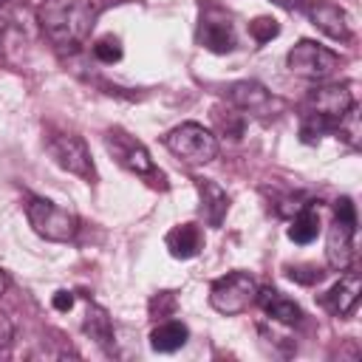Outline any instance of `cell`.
I'll use <instances>...</instances> for the list:
<instances>
[{
	"label": "cell",
	"mask_w": 362,
	"mask_h": 362,
	"mask_svg": "<svg viewBox=\"0 0 362 362\" xmlns=\"http://www.w3.org/2000/svg\"><path fill=\"white\" fill-rule=\"evenodd\" d=\"M37 23L57 51L74 54L93 31L96 6L90 0H42L37 8Z\"/></svg>",
	"instance_id": "cell-1"
},
{
	"label": "cell",
	"mask_w": 362,
	"mask_h": 362,
	"mask_svg": "<svg viewBox=\"0 0 362 362\" xmlns=\"http://www.w3.org/2000/svg\"><path fill=\"white\" fill-rule=\"evenodd\" d=\"M354 235H356V206L351 198L334 201V223L325 240V260L331 269L345 272L354 260Z\"/></svg>",
	"instance_id": "cell-2"
},
{
	"label": "cell",
	"mask_w": 362,
	"mask_h": 362,
	"mask_svg": "<svg viewBox=\"0 0 362 362\" xmlns=\"http://www.w3.org/2000/svg\"><path fill=\"white\" fill-rule=\"evenodd\" d=\"M25 218L28 223L34 226V232L45 240H54V243H65L76 235L79 229V221L71 209L48 201V198H31L25 204Z\"/></svg>",
	"instance_id": "cell-3"
},
{
	"label": "cell",
	"mask_w": 362,
	"mask_h": 362,
	"mask_svg": "<svg viewBox=\"0 0 362 362\" xmlns=\"http://www.w3.org/2000/svg\"><path fill=\"white\" fill-rule=\"evenodd\" d=\"M164 144L173 156L187 164H206L218 156V139L198 122H184L164 136Z\"/></svg>",
	"instance_id": "cell-4"
},
{
	"label": "cell",
	"mask_w": 362,
	"mask_h": 362,
	"mask_svg": "<svg viewBox=\"0 0 362 362\" xmlns=\"http://www.w3.org/2000/svg\"><path fill=\"white\" fill-rule=\"evenodd\" d=\"M255 300H257V283L249 272H229L218 277L209 288V305L226 317L246 311Z\"/></svg>",
	"instance_id": "cell-5"
},
{
	"label": "cell",
	"mask_w": 362,
	"mask_h": 362,
	"mask_svg": "<svg viewBox=\"0 0 362 362\" xmlns=\"http://www.w3.org/2000/svg\"><path fill=\"white\" fill-rule=\"evenodd\" d=\"M45 150L71 175H79L85 181L96 178V170H93V161H90V153H88V144H85L82 136H76V133H51L45 139Z\"/></svg>",
	"instance_id": "cell-6"
},
{
	"label": "cell",
	"mask_w": 362,
	"mask_h": 362,
	"mask_svg": "<svg viewBox=\"0 0 362 362\" xmlns=\"http://www.w3.org/2000/svg\"><path fill=\"white\" fill-rule=\"evenodd\" d=\"M288 71L303 76V79H325L337 71L339 57L328 48H322L314 40H300L291 51H288Z\"/></svg>",
	"instance_id": "cell-7"
},
{
	"label": "cell",
	"mask_w": 362,
	"mask_h": 362,
	"mask_svg": "<svg viewBox=\"0 0 362 362\" xmlns=\"http://www.w3.org/2000/svg\"><path fill=\"white\" fill-rule=\"evenodd\" d=\"M105 147L113 153V158H116L124 170H130V173H136V175H144V178H158V181H164L161 170H156V164H153L150 153L144 150V144L136 141L130 133H124V130H119V127L110 130V133L105 136Z\"/></svg>",
	"instance_id": "cell-8"
},
{
	"label": "cell",
	"mask_w": 362,
	"mask_h": 362,
	"mask_svg": "<svg viewBox=\"0 0 362 362\" xmlns=\"http://www.w3.org/2000/svg\"><path fill=\"white\" fill-rule=\"evenodd\" d=\"M351 105H356L351 85H320V88H311L305 96V116H317L331 127H337L339 116Z\"/></svg>",
	"instance_id": "cell-9"
},
{
	"label": "cell",
	"mask_w": 362,
	"mask_h": 362,
	"mask_svg": "<svg viewBox=\"0 0 362 362\" xmlns=\"http://www.w3.org/2000/svg\"><path fill=\"white\" fill-rule=\"evenodd\" d=\"M198 42L212 54H226L235 48V28L232 20L221 8H209L201 14L198 23Z\"/></svg>",
	"instance_id": "cell-10"
},
{
	"label": "cell",
	"mask_w": 362,
	"mask_h": 362,
	"mask_svg": "<svg viewBox=\"0 0 362 362\" xmlns=\"http://www.w3.org/2000/svg\"><path fill=\"white\" fill-rule=\"evenodd\" d=\"M359 294H362V280H359V274L345 269V274L328 288V294H322L320 303H322L331 314H337V317H348V314L356 308Z\"/></svg>",
	"instance_id": "cell-11"
},
{
	"label": "cell",
	"mask_w": 362,
	"mask_h": 362,
	"mask_svg": "<svg viewBox=\"0 0 362 362\" xmlns=\"http://www.w3.org/2000/svg\"><path fill=\"white\" fill-rule=\"evenodd\" d=\"M308 17H311V23L322 31V34H328L331 40H339V42H348L351 40V23H348V14L337 6V3H314L311 8H308Z\"/></svg>",
	"instance_id": "cell-12"
},
{
	"label": "cell",
	"mask_w": 362,
	"mask_h": 362,
	"mask_svg": "<svg viewBox=\"0 0 362 362\" xmlns=\"http://www.w3.org/2000/svg\"><path fill=\"white\" fill-rule=\"evenodd\" d=\"M255 303H260V308L272 317V320H277V322H283V325H294V322H300V317H303V311H300V305L294 303V300H288L286 294H280L277 288H257V300Z\"/></svg>",
	"instance_id": "cell-13"
},
{
	"label": "cell",
	"mask_w": 362,
	"mask_h": 362,
	"mask_svg": "<svg viewBox=\"0 0 362 362\" xmlns=\"http://www.w3.org/2000/svg\"><path fill=\"white\" fill-rule=\"evenodd\" d=\"M198 192H201V215L209 226H221L229 209V195L221 184L215 181H198Z\"/></svg>",
	"instance_id": "cell-14"
},
{
	"label": "cell",
	"mask_w": 362,
	"mask_h": 362,
	"mask_svg": "<svg viewBox=\"0 0 362 362\" xmlns=\"http://www.w3.org/2000/svg\"><path fill=\"white\" fill-rule=\"evenodd\" d=\"M164 243H167V249H170L173 257L187 260V257H195L201 252L204 238H201V229L195 223H181V226H175V229L167 232Z\"/></svg>",
	"instance_id": "cell-15"
},
{
	"label": "cell",
	"mask_w": 362,
	"mask_h": 362,
	"mask_svg": "<svg viewBox=\"0 0 362 362\" xmlns=\"http://www.w3.org/2000/svg\"><path fill=\"white\" fill-rule=\"evenodd\" d=\"M82 328H85V334H88L96 345H102L105 351H110V345H113V322H110V314H107L102 305L88 303Z\"/></svg>",
	"instance_id": "cell-16"
},
{
	"label": "cell",
	"mask_w": 362,
	"mask_h": 362,
	"mask_svg": "<svg viewBox=\"0 0 362 362\" xmlns=\"http://www.w3.org/2000/svg\"><path fill=\"white\" fill-rule=\"evenodd\" d=\"M187 337H189V331H187L184 322L167 320V322H161V325H156V328L150 331V348L158 351V354H173V351L184 348Z\"/></svg>",
	"instance_id": "cell-17"
},
{
	"label": "cell",
	"mask_w": 362,
	"mask_h": 362,
	"mask_svg": "<svg viewBox=\"0 0 362 362\" xmlns=\"http://www.w3.org/2000/svg\"><path fill=\"white\" fill-rule=\"evenodd\" d=\"M229 102L238 107V110H263L269 105V90L260 85V82H235L229 88Z\"/></svg>",
	"instance_id": "cell-18"
},
{
	"label": "cell",
	"mask_w": 362,
	"mask_h": 362,
	"mask_svg": "<svg viewBox=\"0 0 362 362\" xmlns=\"http://www.w3.org/2000/svg\"><path fill=\"white\" fill-rule=\"evenodd\" d=\"M317 235H320V215H317V209L311 204H303L297 209L291 226H288V238L294 243H311Z\"/></svg>",
	"instance_id": "cell-19"
},
{
	"label": "cell",
	"mask_w": 362,
	"mask_h": 362,
	"mask_svg": "<svg viewBox=\"0 0 362 362\" xmlns=\"http://www.w3.org/2000/svg\"><path fill=\"white\" fill-rule=\"evenodd\" d=\"M23 45H25V34L11 20H0V62L11 65L14 57L23 51Z\"/></svg>",
	"instance_id": "cell-20"
},
{
	"label": "cell",
	"mask_w": 362,
	"mask_h": 362,
	"mask_svg": "<svg viewBox=\"0 0 362 362\" xmlns=\"http://www.w3.org/2000/svg\"><path fill=\"white\" fill-rule=\"evenodd\" d=\"M351 147H359V136H362V127H359V107L356 105H351L342 116H339V122H337V127H334Z\"/></svg>",
	"instance_id": "cell-21"
},
{
	"label": "cell",
	"mask_w": 362,
	"mask_h": 362,
	"mask_svg": "<svg viewBox=\"0 0 362 362\" xmlns=\"http://www.w3.org/2000/svg\"><path fill=\"white\" fill-rule=\"evenodd\" d=\"M93 57L99 59V62H105V65H113V62H119L122 59V45H119V40L116 37H99L96 42H93Z\"/></svg>",
	"instance_id": "cell-22"
},
{
	"label": "cell",
	"mask_w": 362,
	"mask_h": 362,
	"mask_svg": "<svg viewBox=\"0 0 362 362\" xmlns=\"http://www.w3.org/2000/svg\"><path fill=\"white\" fill-rule=\"evenodd\" d=\"M277 31H280V25L272 17H257V20L249 23V34H252L255 42H269L272 37H277Z\"/></svg>",
	"instance_id": "cell-23"
},
{
	"label": "cell",
	"mask_w": 362,
	"mask_h": 362,
	"mask_svg": "<svg viewBox=\"0 0 362 362\" xmlns=\"http://www.w3.org/2000/svg\"><path fill=\"white\" fill-rule=\"evenodd\" d=\"M175 311V297L170 291H161L158 297L150 300V314H158V317H167Z\"/></svg>",
	"instance_id": "cell-24"
},
{
	"label": "cell",
	"mask_w": 362,
	"mask_h": 362,
	"mask_svg": "<svg viewBox=\"0 0 362 362\" xmlns=\"http://www.w3.org/2000/svg\"><path fill=\"white\" fill-rule=\"evenodd\" d=\"M11 339H14V325H11V320L6 314H0V356L8 354Z\"/></svg>",
	"instance_id": "cell-25"
},
{
	"label": "cell",
	"mask_w": 362,
	"mask_h": 362,
	"mask_svg": "<svg viewBox=\"0 0 362 362\" xmlns=\"http://www.w3.org/2000/svg\"><path fill=\"white\" fill-rule=\"evenodd\" d=\"M54 308H57V311H71V308H74L71 291H57V294H54Z\"/></svg>",
	"instance_id": "cell-26"
},
{
	"label": "cell",
	"mask_w": 362,
	"mask_h": 362,
	"mask_svg": "<svg viewBox=\"0 0 362 362\" xmlns=\"http://www.w3.org/2000/svg\"><path fill=\"white\" fill-rule=\"evenodd\" d=\"M6 288H8V277H6V272L0 269V294H3Z\"/></svg>",
	"instance_id": "cell-27"
},
{
	"label": "cell",
	"mask_w": 362,
	"mask_h": 362,
	"mask_svg": "<svg viewBox=\"0 0 362 362\" xmlns=\"http://www.w3.org/2000/svg\"><path fill=\"white\" fill-rule=\"evenodd\" d=\"M274 3H280V6H286V8H291V6H297V0H274Z\"/></svg>",
	"instance_id": "cell-28"
},
{
	"label": "cell",
	"mask_w": 362,
	"mask_h": 362,
	"mask_svg": "<svg viewBox=\"0 0 362 362\" xmlns=\"http://www.w3.org/2000/svg\"><path fill=\"white\" fill-rule=\"evenodd\" d=\"M3 3H11V0H0V6H3Z\"/></svg>",
	"instance_id": "cell-29"
}]
</instances>
